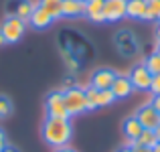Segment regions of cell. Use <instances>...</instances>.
Wrapping results in <instances>:
<instances>
[{
  "label": "cell",
  "instance_id": "6da1fadb",
  "mask_svg": "<svg viewBox=\"0 0 160 152\" xmlns=\"http://www.w3.org/2000/svg\"><path fill=\"white\" fill-rule=\"evenodd\" d=\"M41 134L51 148H61V146L69 144L71 136H73V126H71L69 118H45L43 126H41Z\"/></svg>",
  "mask_w": 160,
  "mask_h": 152
},
{
  "label": "cell",
  "instance_id": "7a4b0ae2",
  "mask_svg": "<svg viewBox=\"0 0 160 152\" xmlns=\"http://www.w3.org/2000/svg\"><path fill=\"white\" fill-rule=\"evenodd\" d=\"M63 95H65V108H67L69 118L87 112V99H85V89H83V87L75 85V87H71V89H65Z\"/></svg>",
  "mask_w": 160,
  "mask_h": 152
},
{
  "label": "cell",
  "instance_id": "3957f363",
  "mask_svg": "<svg viewBox=\"0 0 160 152\" xmlns=\"http://www.w3.org/2000/svg\"><path fill=\"white\" fill-rule=\"evenodd\" d=\"M24 31H27V23L20 20L18 16H6L2 27H0V33H2L6 43H18L22 39Z\"/></svg>",
  "mask_w": 160,
  "mask_h": 152
},
{
  "label": "cell",
  "instance_id": "277c9868",
  "mask_svg": "<svg viewBox=\"0 0 160 152\" xmlns=\"http://www.w3.org/2000/svg\"><path fill=\"white\" fill-rule=\"evenodd\" d=\"M45 112L47 118H69L65 108V95L63 91H51L45 99Z\"/></svg>",
  "mask_w": 160,
  "mask_h": 152
},
{
  "label": "cell",
  "instance_id": "5b68a950",
  "mask_svg": "<svg viewBox=\"0 0 160 152\" xmlns=\"http://www.w3.org/2000/svg\"><path fill=\"white\" fill-rule=\"evenodd\" d=\"M37 4L32 0H8L6 2V16H18L20 20L28 23Z\"/></svg>",
  "mask_w": 160,
  "mask_h": 152
},
{
  "label": "cell",
  "instance_id": "8992f818",
  "mask_svg": "<svg viewBox=\"0 0 160 152\" xmlns=\"http://www.w3.org/2000/svg\"><path fill=\"white\" fill-rule=\"evenodd\" d=\"M116 47L124 57H134L138 53V43L136 37L130 31H118L116 33Z\"/></svg>",
  "mask_w": 160,
  "mask_h": 152
},
{
  "label": "cell",
  "instance_id": "52a82bcc",
  "mask_svg": "<svg viewBox=\"0 0 160 152\" xmlns=\"http://www.w3.org/2000/svg\"><path fill=\"white\" fill-rule=\"evenodd\" d=\"M136 118H138V122L142 124L144 130H156L160 126V114L154 109L152 104L142 105V108L136 112Z\"/></svg>",
  "mask_w": 160,
  "mask_h": 152
},
{
  "label": "cell",
  "instance_id": "ba28073f",
  "mask_svg": "<svg viewBox=\"0 0 160 152\" xmlns=\"http://www.w3.org/2000/svg\"><path fill=\"white\" fill-rule=\"evenodd\" d=\"M128 0H106L103 2V18L106 23H118L126 16Z\"/></svg>",
  "mask_w": 160,
  "mask_h": 152
},
{
  "label": "cell",
  "instance_id": "9c48e42d",
  "mask_svg": "<svg viewBox=\"0 0 160 152\" xmlns=\"http://www.w3.org/2000/svg\"><path fill=\"white\" fill-rule=\"evenodd\" d=\"M130 81H132L134 89H140V91H146L150 89V83H152V73L146 69V65H136L132 71H130Z\"/></svg>",
  "mask_w": 160,
  "mask_h": 152
},
{
  "label": "cell",
  "instance_id": "30bf717a",
  "mask_svg": "<svg viewBox=\"0 0 160 152\" xmlns=\"http://www.w3.org/2000/svg\"><path fill=\"white\" fill-rule=\"evenodd\" d=\"M116 71L113 69H95L93 75H91V87H95V89H109L113 83V79H116Z\"/></svg>",
  "mask_w": 160,
  "mask_h": 152
},
{
  "label": "cell",
  "instance_id": "8fae6325",
  "mask_svg": "<svg viewBox=\"0 0 160 152\" xmlns=\"http://www.w3.org/2000/svg\"><path fill=\"white\" fill-rule=\"evenodd\" d=\"M109 89H112V94L116 95V99H126V98L132 95L134 85H132V81H130L128 75H116V79H113V83H112Z\"/></svg>",
  "mask_w": 160,
  "mask_h": 152
},
{
  "label": "cell",
  "instance_id": "7c38bea8",
  "mask_svg": "<svg viewBox=\"0 0 160 152\" xmlns=\"http://www.w3.org/2000/svg\"><path fill=\"white\" fill-rule=\"evenodd\" d=\"M28 23H31L32 28H39V31H43V28L51 27L55 20H53V16L49 14L45 8H41L39 4H37L35 10H32V14H31V18H28Z\"/></svg>",
  "mask_w": 160,
  "mask_h": 152
},
{
  "label": "cell",
  "instance_id": "4fadbf2b",
  "mask_svg": "<svg viewBox=\"0 0 160 152\" xmlns=\"http://www.w3.org/2000/svg\"><path fill=\"white\" fill-rule=\"evenodd\" d=\"M61 14L67 18H77L85 14V2L83 0H63Z\"/></svg>",
  "mask_w": 160,
  "mask_h": 152
},
{
  "label": "cell",
  "instance_id": "5bb4252c",
  "mask_svg": "<svg viewBox=\"0 0 160 152\" xmlns=\"http://www.w3.org/2000/svg\"><path fill=\"white\" fill-rule=\"evenodd\" d=\"M146 14H148V0H128V6H126V16H130V18L146 20Z\"/></svg>",
  "mask_w": 160,
  "mask_h": 152
},
{
  "label": "cell",
  "instance_id": "9a60e30c",
  "mask_svg": "<svg viewBox=\"0 0 160 152\" xmlns=\"http://www.w3.org/2000/svg\"><path fill=\"white\" fill-rule=\"evenodd\" d=\"M103 2L106 0H87L85 2V16L91 23H106V18H103Z\"/></svg>",
  "mask_w": 160,
  "mask_h": 152
},
{
  "label": "cell",
  "instance_id": "2e32d148",
  "mask_svg": "<svg viewBox=\"0 0 160 152\" xmlns=\"http://www.w3.org/2000/svg\"><path fill=\"white\" fill-rule=\"evenodd\" d=\"M144 132V128H142V124L138 122L136 116H130L124 120V136L128 138V140H138V136Z\"/></svg>",
  "mask_w": 160,
  "mask_h": 152
},
{
  "label": "cell",
  "instance_id": "e0dca14e",
  "mask_svg": "<svg viewBox=\"0 0 160 152\" xmlns=\"http://www.w3.org/2000/svg\"><path fill=\"white\" fill-rule=\"evenodd\" d=\"M39 4L41 8H45V10L49 12V14L53 16V20H57V18H61V6H63V0H39Z\"/></svg>",
  "mask_w": 160,
  "mask_h": 152
},
{
  "label": "cell",
  "instance_id": "ac0fdd59",
  "mask_svg": "<svg viewBox=\"0 0 160 152\" xmlns=\"http://www.w3.org/2000/svg\"><path fill=\"white\" fill-rule=\"evenodd\" d=\"M134 144L138 146H146V148H154L158 144V136L154 130H144V132L138 136V140H134Z\"/></svg>",
  "mask_w": 160,
  "mask_h": 152
},
{
  "label": "cell",
  "instance_id": "d6986e66",
  "mask_svg": "<svg viewBox=\"0 0 160 152\" xmlns=\"http://www.w3.org/2000/svg\"><path fill=\"white\" fill-rule=\"evenodd\" d=\"M144 65H146V69H148L152 75H160V55L158 53L148 55V59L144 61Z\"/></svg>",
  "mask_w": 160,
  "mask_h": 152
},
{
  "label": "cell",
  "instance_id": "ffe728a7",
  "mask_svg": "<svg viewBox=\"0 0 160 152\" xmlns=\"http://www.w3.org/2000/svg\"><path fill=\"white\" fill-rule=\"evenodd\" d=\"M116 101V95L112 94V89H99L98 91V108H106Z\"/></svg>",
  "mask_w": 160,
  "mask_h": 152
},
{
  "label": "cell",
  "instance_id": "44dd1931",
  "mask_svg": "<svg viewBox=\"0 0 160 152\" xmlns=\"http://www.w3.org/2000/svg\"><path fill=\"white\" fill-rule=\"evenodd\" d=\"M98 91L95 87H85V99H87V112H91V109H98Z\"/></svg>",
  "mask_w": 160,
  "mask_h": 152
},
{
  "label": "cell",
  "instance_id": "7402d4cb",
  "mask_svg": "<svg viewBox=\"0 0 160 152\" xmlns=\"http://www.w3.org/2000/svg\"><path fill=\"white\" fill-rule=\"evenodd\" d=\"M146 20H160V0H148Z\"/></svg>",
  "mask_w": 160,
  "mask_h": 152
},
{
  "label": "cell",
  "instance_id": "603a6c76",
  "mask_svg": "<svg viewBox=\"0 0 160 152\" xmlns=\"http://www.w3.org/2000/svg\"><path fill=\"white\" fill-rule=\"evenodd\" d=\"M12 114V101L6 95H0V118H8Z\"/></svg>",
  "mask_w": 160,
  "mask_h": 152
},
{
  "label": "cell",
  "instance_id": "cb8c5ba5",
  "mask_svg": "<svg viewBox=\"0 0 160 152\" xmlns=\"http://www.w3.org/2000/svg\"><path fill=\"white\" fill-rule=\"evenodd\" d=\"M150 91L154 95H160V75H152V83H150Z\"/></svg>",
  "mask_w": 160,
  "mask_h": 152
},
{
  "label": "cell",
  "instance_id": "d4e9b609",
  "mask_svg": "<svg viewBox=\"0 0 160 152\" xmlns=\"http://www.w3.org/2000/svg\"><path fill=\"white\" fill-rule=\"evenodd\" d=\"M128 146L132 148V152H152V148H146V146H138V144H134V140H128Z\"/></svg>",
  "mask_w": 160,
  "mask_h": 152
},
{
  "label": "cell",
  "instance_id": "484cf974",
  "mask_svg": "<svg viewBox=\"0 0 160 152\" xmlns=\"http://www.w3.org/2000/svg\"><path fill=\"white\" fill-rule=\"evenodd\" d=\"M6 136H4V132H2V130H0V152H2L4 148H6Z\"/></svg>",
  "mask_w": 160,
  "mask_h": 152
},
{
  "label": "cell",
  "instance_id": "4316f807",
  "mask_svg": "<svg viewBox=\"0 0 160 152\" xmlns=\"http://www.w3.org/2000/svg\"><path fill=\"white\" fill-rule=\"evenodd\" d=\"M152 105H154V109L160 114V95H154V99H152Z\"/></svg>",
  "mask_w": 160,
  "mask_h": 152
},
{
  "label": "cell",
  "instance_id": "83f0119b",
  "mask_svg": "<svg viewBox=\"0 0 160 152\" xmlns=\"http://www.w3.org/2000/svg\"><path fill=\"white\" fill-rule=\"evenodd\" d=\"M53 152H77V150H73V148H69V146H61V148H55Z\"/></svg>",
  "mask_w": 160,
  "mask_h": 152
},
{
  "label": "cell",
  "instance_id": "f1b7e54d",
  "mask_svg": "<svg viewBox=\"0 0 160 152\" xmlns=\"http://www.w3.org/2000/svg\"><path fill=\"white\" fill-rule=\"evenodd\" d=\"M2 152H18V148H14V146H6Z\"/></svg>",
  "mask_w": 160,
  "mask_h": 152
},
{
  "label": "cell",
  "instance_id": "f546056e",
  "mask_svg": "<svg viewBox=\"0 0 160 152\" xmlns=\"http://www.w3.org/2000/svg\"><path fill=\"white\" fill-rule=\"evenodd\" d=\"M156 41L160 43V23H158V27H156Z\"/></svg>",
  "mask_w": 160,
  "mask_h": 152
},
{
  "label": "cell",
  "instance_id": "4dcf8cb0",
  "mask_svg": "<svg viewBox=\"0 0 160 152\" xmlns=\"http://www.w3.org/2000/svg\"><path fill=\"white\" fill-rule=\"evenodd\" d=\"M118 152H132V148H130V146H124V148H120Z\"/></svg>",
  "mask_w": 160,
  "mask_h": 152
},
{
  "label": "cell",
  "instance_id": "1f68e13d",
  "mask_svg": "<svg viewBox=\"0 0 160 152\" xmlns=\"http://www.w3.org/2000/svg\"><path fill=\"white\" fill-rule=\"evenodd\" d=\"M2 45H6V41H4V37H2V33H0V47Z\"/></svg>",
  "mask_w": 160,
  "mask_h": 152
},
{
  "label": "cell",
  "instance_id": "d6a6232c",
  "mask_svg": "<svg viewBox=\"0 0 160 152\" xmlns=\"http://www.w3.org/2000/svg\"><path fill=\"white\" fill-rule=\"evenodd\" d=\"M152 152H160V142H158V144H156V146L152 148Z\"/></svg>",
  "mask_w": 160,
  "mask_h": 152
},
{
  "label": "cell",
  "instance_id": "836d02e7",
  "mask_svg": "<svg viewBox=\"0 0 160 152\" xmlns=\"http://www.w3.org/2000/svg\"><path fill=\"white\" fill-rule=\"evenodd\" d=\"M154 132H156V136H158V142H160V126H158L156 130H154Z\"/></svg>",
  "mask_w": 160,
  "mask_h": 152
},
{
  "label": "cell",
  "instance_id": "e575fe53",
  "mask_svg": "<svg viewBox=\"0 0 160 152\" xmlns=\"http://www.w3.org/2000/svg\"><path fill=\"white\" fill-rule=\"evenodd\" d=\"M156 53H158V55H160V43H158V45H156Z\"/></svg>",
  "mask_w": 160,
  "mask_h": 152
},
{
  "label": "cell",
  "instance_id": "d590c367",
  "mask_svg": "<svg viewBox=\"0 0 160 152\" xmlns=\"http://www.w3.org/2000/svg\"><path fill=\"white\" fill-rule=\"evenodd\" d=\"M83 2H87V0H83Z\"/></svg>",
  "mask_w": 160,
  "mask_h": 152
}]
</instances>
